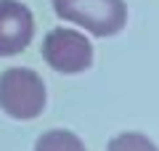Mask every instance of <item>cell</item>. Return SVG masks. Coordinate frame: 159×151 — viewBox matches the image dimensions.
Returning <instances> with one entry per match:
<instances>
[{"label": "cell", "mask_w": 159, "mask_h": 151, "mask_svg": "<svg viewBox=\"0 0 159 151\" xmlns=\"http://www.w3.org/2000/svg\"><path fill=\"white\" fill-rule=\"evenodd\" d=\"M0 109L11 119L29 122L45 109V82L29 66H11L0 74Z\"/></svg>", "instance_id": "1"}, {"label": "cell", "mask_w": 159, "mask_h": 151, "mask_svg": "<svg viewBox=\"0 0 159 151\" xmlns=\"http://www.w3.org/2000/svg\"><path fill=\"white\" fill-rule=\"evenodd\" d=\"M106 151H159V149L143 133H119L109 140Z\"/></svg>", "instance_id": "6"}, {"label": "cell", "mask_w": 159, "mask_h": 151, "mask_svg": "<svg viewBox=\"0 0 159 151\" xmlns=\"http://www.w3.org/2000/svg\"><path fill=\"white\" fill-rule=\"evenodd\" d=\"M53 11L96 37H111L127 21L125 0H53Z\"/></svg>", "instance_id": "2"}, {"label": "cell", "mask_w": 159, "mask_h": 151, "mask_svg": "<svg viewBox=\"0 0 159 151\" xmlns=\"http://www.w3.org/2000/svg\"><path fill=\"white\" fill-rule=\"evenodd\" d=\"M34 37V16L19 0H0V56H16Z\"/></svg>", "instance_id": "4"}, {"label": "cell", "mask_w": 159, "mask_h": 151, "mask_svg": "<svg viewBox=\"0 0 159 151\" xmlns=\"http://www.w3.org/2000/svg\"><path fill=\"white\" fill-rule=\"evenodd\" d=\"M34 151H88L85 143L80 140V135H74L72 130H48L34 140Z\"/></svg>", "instance_id": "5"}, {"label": "cell", "mask_w": 159, "mask_h": 151, "mask_svg": "<svg viewBox=\"0 0 159 151\" xmlns=\"http://www.w3.org/2000/svg\"><path fill=\"white\" fill-rule=\"evenodd\" d=\"M43 58L51 69L61 74H80L93 64V45L77 29L56 27L43 40Z\"/></svg>", "instance_id": "3"}]
</instances>
